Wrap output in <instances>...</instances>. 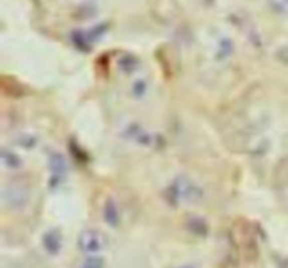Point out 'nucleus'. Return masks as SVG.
<instances>
[{"instance_id":"1","label":"nucleus","mask_w":288,"mask_h":268,"mask_svg":"<svg viewBox=\"0 0 288 268\" xmlns=\"http://www.w3.org/2000/svg\"><path fill=\"white\" fill-rule=\"evenodd\" d=\"M107 237L106 234L97 229H86L80 233L79 239H78V244H79L80 250L85 253L94 254L99 253L101 250H104L107 247Z\"/></svg>"},{"instance_id":"2","label":"nucleus","mask_w":288,"mask_h":268,"mask_svg":"<svg viewBox=\"0 0 288 268\" xmlns=\"http://www.w3.org/2000/svg\"><path fill=\"white\" fill-rule=\"evenodd\" d=\"M0 162L2 166L6 170H20L23 167V159L16 153L15 150L8 148L2 149V155H0Z\"/></svg>"},{"instance_id":"3","label":"nucleus","mask_w":288,"mask_h":268,"mask_svg":"<svg viewBox=\"0 0 288 268\" xmlns=\"http://www.w3.org/2000/svg\"><path fill=\"white\" fill-rule=\"evenodd\" d=\"M44 247L47 248V251L51 254H58L62 246V240L57 230H51V232L44 234Z\"/></svg>"},{"instance_id":"4","label":"nucleus","mask_w":288,"mask_h":268,"mask_svg":"<svg viewBox=\"0 0 288 268\" xmlns=\"http://www.w3.org/2000/svg\"><path fill=\"white\" fill-rule=\"evenodd\" d=\"M16 145L20 146L23 149H27L31 150L38 145V136L34 134H30V132H22L16 136Z\"/></svg>"},{"instance_id":"5","label":"nucleus","mask_w":288,"mask_h":268,"mask_svg":"<svg viewBox=\"0 0 288 268\" xmlns=\"http://www.w3.org/2000/svg\"><path fill=\"white\" fill-rule=\"evenodd\" d=\"M104 218L111 226H115L118 223L120 216H118V211H117V208H115V205L113 202H108L104 206Z\"/></svg>"},{"instance_id":"6","label":"nucleus","mask_w":288,"mask_h":268,"mask_svg":"<svg viewBox=\"0 0 288 268\" xmlns=\"http://www.w3.org/2000/svg\"><path fill=\"white\" fill-rule=\"evenodd\" d=\"M148 92V83H146V80L144 79H139V80H135L134 82V85H132V94L135 96V97H142L145 96Z\"/></svg>"},{"instance_id":"7","label":"nucleus","mask_w":288,"mask_h":268,"mask_svg":"<svg viewBox=\"0 0 288 268\" xmlns=\"http://www.w3.org/2000/svg\"><path fill=\"white\" fill-rule=\"evenodd\" d=\"M104 261L100 257H87L86 260L82 262L80 268H103Z\"/></svg>"}]
</instances>
